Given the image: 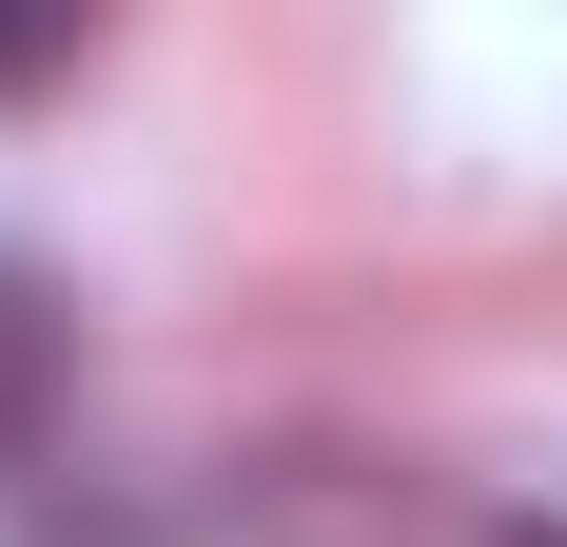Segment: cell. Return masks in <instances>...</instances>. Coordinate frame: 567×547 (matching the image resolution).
<instances>
[{
    "label": "cell",
    "instance_id": "obj_1",
    "mask_svg": "<svg viewBox=\"0 0 567 547\" xmlns=\"http://www.w3.org/2000/svg\"><path fill=\"white\" fill-rule=\"evenodd\" d=\"M59 352H79V332H59V293L0 255V450H40V411H59Z\"/></svg>",
    "mask_w": 567,
    "mask_h": 547
},
{
    "label": "cell",
    "instance_id": "obj_2",
    "mask_svg": "<svg viewBox=\"0 0 567 547\" xmlns=\"http://www.w3.org/2000/svg\"><path fill=\"white\" fill-rule=\"evenodd\" d=\"M40 59H59V20H40V0H0V79H40Z\"/></svg>",
    "mask_w": 567,
    "mask_h": 547
}]
</instances>
